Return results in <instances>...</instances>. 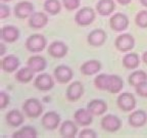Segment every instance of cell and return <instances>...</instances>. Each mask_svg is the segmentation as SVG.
<instances>
[{
	"label": "cell",
	"mask_w": 147,
	"mask_h": 138,
	"mask_svg": "<svg viewBox=\"0 0 147 138\" xmlns=\"http://www.w3.org/2000/svg\"><path fill=\"white\" fill-rule=\"evenodd\" d=\"M47 45V40L41 34H33L26 40V48L30 52H41Z\"/></svg>",
	"instance_id": "1"
},
{
	"label": "cell",
	"mask_w": 147,
	"mask_h": 138,
	"mask_svg": "<svg viewBox=\"0 0 147 138\" xmlns=\"http://www.w3.org/2000/svg\"><path fill=\"white\" fill-rule=\"evenodd\" d=\"M23 110L25 112L27 117L36 119V118H39L43 113V106L39 99L29 98L24 102Z\"/></svg>",
	"instance_id": "2"
},
{
	"label": "cell",
	"mask_w": 147,
	"mask_h": 138,
	"mask_svg": "<svg viewBox=\"0 0 147 138\" xmlns=\"http://www.w3.org/2000/svg\"><path fill=\"white\" fill-rule=\"evenodd\" d=\"M95 18H96V14L94 9L91 7H83L75 16V22L79 26L85 27V26L91 25L95 21Z\"/></svg>",
	"instance_id": "3"
},
{
	"label": "cell",
	"mask_w": 147,
	"mask_h": 138,
	"mask_svg": "<svg viewBox=\"0 0 147 138\" xmlns=\"http://www.w3.org/2000/svg\"><path fill=\"white\" fill-rule=\"evenodd\" d=\"M115 45L121 52H129L135 47V39L131 34H122L117 37Z\"/></svg>",
	"instance_id": "4"
},
{
	"label": "cell",
	"mask_w": 147,
	"mask_h": 138,
	"mask_svg": "<svg viewBox=\"0 0 147 138\" xmlns=\"http://www.w3.org/2000/svg\"><path fill=\"white\" fill-rule=\"evenodd\" d=\"M117 104L123 112H132L136 108V98L132 93L125 92L117 96Z\"/></svg>",
	"instance_id": "5"
},
{
	"label": "cell",
	"mask_w": 147,
	"mask_h": 138,
	"mask_svg": "<svg viewBox=\"0 0 147 138\" xmlns=\"http://www.w3.org/2000/svg\"><path fill=\"white\" fill-rule=\"evenodd\" d=\"M109 25L110 28L115 32L127 30L129 27V18L122 12H117L110 18Z\"/></svg>",
	"instance_id": "6"
},
{
	"label": "cell",
	"mask_w": 147,
	"mask_h": 138,
	"mask_svg": "<svg viewBox=\"0 0 147 138\" xmlns=\"http://www.w3.org/2000/svg\"><path fill=\"white\" fill-rule=\"evenodd\" d=\"M41 124L46 130H55L60 124V116L56 112H47L41 119Z\"/></svg>",
	"instance_id": "7"
},
{
	"label": "cell",
	"mask_w": 147,
	"mask_h": 138,
	"mask_svg": "<svg viewBox=\"0 0 147 138\" xmlns=\"http://www.w3.org/2000/svg\"><path fill=\"white\" fill-rule=\"evenodd\" d=\"M34 85L40 91H49L54 87V80L49 74L43 73L36 77Z\"/></svg>",
	"instance_id": "8"
},
{
	"label": "cell",
	"mask_w": 147,
	"mask_h": 138,
	"mask_svg": "<svg viewBox=\"0 0 147 138\" xmlns=\"http://www.w3.org/2000/svg\"><path fill=\"white\" fill-rule=\"evenodd\" d=\"M34 9L35 7L32 2H30V1H21L14 7V16H16V18H21V20L30 18L34 14Z\"/></svg>",
	"instance_id": "9"
},
{
	"label": "cell",
	"mask_w": 147,
	"mask_h": 138,
	"mask_svg": "<svg viewBox=\"0 0 147 138\" xmlns=\"http://www.w3.org/2000/svg\"><path fill=\"white\" fill-rule=\"evenodd\" d=\"M74 77V72L67 66L60 64L54 69V78L60 84H65L69 82Z\"/></svg>",
	"instance_id": "10"
},
{
	"label": "cell",
	"mask_w": 147,
	"mask_h": 138,
	"mask_svg": "<svg viewBox=\"0 0 147 138\" xmlns=\"http://www.w3.org/2000/svg\"><path fill=\"white\" fill-rule=\"evenodd\" d=\"M122 126V121L115 115H106L101 120V127L107 132H115Z\"/></svg>",
	"instance_id": "11"
},
{
	"label": "cell",
	"mask_w": 147,
	"mask_h": 138,
	"mask_svg": "<svg viewBox=\"0 0 147 138\" xmlns=\"http://www.w3.org/2000/svg\"><path fill=\"white\" fill-rule=\"evenodd\" d=\"M106 38H107V35H106L105 31L102 29H95L88 34L87 41L91 46L100 47L105 43Z\"/></svg>",
	"instance_id": "12"
},
{
	"label": "cell",
	"mask_w": 147,
	"mask_h": 138,
	"mask_svg": "<svg viewBox=\"0 0 147 138\" xmlns=\"http://www.w3.org/2000/svg\"><path fill=\"white\" fill-rule=\"evenodd\" d=\"M84 94V86L80 81H75L67 87V98L69 101H77Z\"/></svg>",
	"instance_id": "13"
},
{
	"label": "cell",
	"mask_w": 147,
	"mask_h": 138,
	"mask_svg": "<svg viewBox=\"0 0 147 138\" xmlns=\"http://www.w3.org/2000/svg\"><path fill=\"white\" fill-rule=\"evenodd\" d=\"M69 47L62 41H54L48 46V53L54 58H61L67 55Z\"/></svg>",
	"instance_id": "14"
},
{
	"label": "cell",
	"mask_w": 147,
	"mask_h": 138,
	"mask_svg": "<svg viewBox=\"0 0 147 138\" xmlns=\"http://www.w3.org/2000/svg\"><path fill=\"white\" fill-rule=\"evenodd\" d=\"M129 124L134 128H140L146 125L147 123V114L146 112L142 110H135L133 113L130 114L128 118Z\"/></svg>",
	"instance_id": "15"
},
{
	"label": "cell",
	"mask_w": 147,
	"mask_h": 138,
	"mask_svg": "<svg viewBox=\"0 0 147 138\" xmlns=\"http://www.w3.org/2000/svg\"><path fill=\"white\" fill-rule=\"evenodd\" d=\"M74 120L78 125L83 127H87L93 122V115L87 108H79L74 115Z\"/></svg>",
	"instance_id": "16"
},
{
	"label": "cell",
	"mask_w": 147,
	"mask_h": 138,
	"mask_svg": "<svg viewBox=\"0 0 147 138\" xmlns=\"http://www.w3.org/2000/svg\"><path fill=\"white\" fill-rule=\"evenodd\" d=\"M77 123L73 122L71 120L64 121L59 128V134L63 138H74L78 133V127Z\"/></svg>",
	"instance_id": "17"
},
{
	"label": "cell",
	"mask_w": 147,
	"mask_h": 138,
	"mask_svg": "<svg viewBox=\"0 0 147 138\" xmlns=\"http://www.w3.org/2000/svg\"><path fill=\"white\" fill-rule=\"evenodd\" d=\"M48 24V16L44 12H34L29 18V26L32 29H42Z\"/></svg>",
	"instance_id": "18"
},
{
	"label": "cell",
	"mask_w": 147,
	"mask_h": 138,
	"mask_svg": "<svg viewBox=\"0 0 147 138\" xmlns=\"http://www.w3.org/2000/svg\"><path fill=\"white\" fill-rule=\"evenodd\" d=\"M20 37V31L14 26H4L1 29V38L7 43H13Z\"/></svg>",
	"instance_id": "19"
},
{
	"label": "cell",
	"mask_w": 147,
	"mask_h": 138,
	"mask_svg": "<svg viewBox=\"0 0 147 138\" xmlns=\"http://www.w3.org/2000/svg\"><path fill=\"white\" fill-rule=\"evenodd\" d=\"M87 110L93 116H101L107 110V104L102 99H93L88 102Z\"/></svg>",
	"instance_id": "20"
},
{
	"label": "cell",
	"mask_w": 147,
	"mask_h": 138,
	"mask_svg": "<svg viewBox=\"0 0 147 138\" xmlns=\"http://www.w3.org/2000/svg\"><path fill=\"white\" fill-rule=\"evenodd\" d=\"M81 73L85 76H92L95 75L101 70V62L96 60H87L81 66Z\"/></svg>",
	"instance_id": "21"
},
{
	"label": "cell",
	"mask_w": 147,
	"mask_h": 138,
	"mask_svg": "<svg viewBox=\"0 0 147 138\" xmlns=\"http://www.w3.org/2000/svg\"><path fill=\"white\" fill-rule=\"evenodd\" d=\"M115 9V0H99L96 4V10L99 16H106L111 14Z\"/></svg>",
	"instance_id": "22"
},
{
	"label": "cell",
	"mask_w": 147,
	"mask_h": 138,
	"mask_svg": "<svg viewBox=\"0 0 147 138\" xmlns=\"http://www.w3.org/2000/svg\"><path fill=\"white\" fill-rule=\"evenodd\" d=\"M27 66L30 69H32L35 73H38V72H42L46 69L47 62L41 55H33L28 60Z\"/></svg>",
	"instance_id": "23"
},
{
	"label": "cell",
	"mask_w": 147,
	"mask_h": 138,
	"mask_svg": "<svg viewBox=\"0 0 147 138\" xmlns=\"http://www.w3.org/2000/svg\"><path fill=\"white\" fill-rule=\"evenodd\" d=\"M20 60L14 55H7L1 62V68L6 73H12L16 71L20 67Z\"/></svg>",
	"instance_id": "24"
},
{
	"label": "cell",
	"mask_w": 147,
	"mask_h": 138,
	"mask_svg": "<svg viewBox=\"0 0 147 138\" xmlns=\"http://www.w3.org/2000/svg\"><path fill=\"white\" fill-rule=\"evenodd\" d=\"M6 123L11 127H20L24 123V115L18 110H11L6 114Z\"/></svg>",
	"instance_id": "25"
},
{
	"label": "cell",
	"mask_w": 147,
	"mask_h": 138,
	"mask_svg": "<svg viewBox=\"0 0 147 138\" xmlns=\"http://www.w3.org/2000/svg\"><path fill=\"white\" fill-rule=\"evenodd\" d=\"M140 64V57L135 52L126 54L123 57V66L128 70H136Z\"/></svg>",
	"instance_id": "26"
},
{
	"label": "cell",
	"mask_w": 147,
	"mask_h": 138,
	"mask_svg": "<svg viewBox=\"0 0 147 138\" xmlns=\"http://www.w3.org/2000/svg\"><path fill=\"white\" fill-rule=\"evenodd\" d=\"M124 87V81L117 75H110L109 77V85H108L107 92L113 93V94H117L122 91Z\"/></svg>",
	"instance_id": "27"
},
{
	"label": "cell",
	"mask_w": 147,
	"mask_h": 138,
	"mask_svg": "<svg viewBox=\"0 0 147 138\" xmlns=\"http://www.w3.org/2000/svg\"><path fill=\"white\" fill-rule=\"evenodd\" d=\"M37 136L38 132L32 126H25L12 134L13 138H36Z\"/></svg>",
	"instance_id": "28"
},
{
	"label": "cell",
	"mask_w": 147,
	"mask_h": 138,
	"mask_svg": "<svg viewBox=\"0 0 147 138\" xmlns=\"http://www.w3.org/2000/svg\"><path fill=\"white\" fill-rule=\"evenodd\" d=\"M34 74L35 72L27 66L26 68H22L16 72V79L21 83H29L34 78Z\"/></svg>",
	"instance_id": "29"
},
{
	"label": "cell",
	"mask_w": 147,
	"mask_h": 138,
	"mask_svg": "<svg viewBox=\"0 0 147 138\" xmlns=\"http://www.w3.org/2000/svg\"><path fill=\"white\" fill-rule=\"evenodd\" d=\"M144 81H147V73L144 71H134L129 76V84L136 87Z\"/></svg>",
	"instance_id": "30"
},
{
	"label": "cell",
	"mask_w": 147,
	"mask_h": 138,
	"mask_svg": "<svg viewBox=\"0 0 147 138\" xmlns=\"http://www.w3.org/2000/svg\"><path fill=\"white\" fill-rule=\"evenodd\" d=\"M44 9L49 14H57L61 10V3L59 0H46L44 3Z\"/></svg>",
	"instance_id": "31"
},
{
	"label": "cell",
	"mask_w": 147,
	"mask_h": 138,
	"mask_svg": "<svg viewBox=\"0 0 147 138\" xmlns=\"http://www.w3.org/2000/svg\"><path fill=\"white\" fill-rule=\"evenodd\" d=\"M109 77L110 75L107 74H100L94 79V85L97 89L107 91L108 85H109Z\"/></svg>",
	"instance_id": "32"
},
{
	"label": "cell",
	"mask_w": 147,
	"mask_h": 138,
	"mask_svg": "<svg viewBox=\"0 0 147 138\" xmlns=\"http://www.w3.org/2000/svg\"><path fill=\"white\" fill-rule=\"evenodd\" d=\"M135 23L139 28H147V10H141L135 16Z\"/></svg>",
	"instance_id": "33"
},
{
	"label": "cell",
	"mask_w": 147,
	"mask_h": 138,
	"mask_svg": "<svg viewBox=\"0 0 147 138\" xmlns=\"http://www.w3.org/2000/svg\"><path fill=\"white\" fill-rule=\"evenodd\" d=\"M80 3L81 0H62V5L69 12L78 8L80 6Z\"/></svg>",
	"instance_id": "34"
},
{
	"label": "cell",
	"mask_w": 147,
	"mask_h": 138,
	"mask_svg": "<svg viewBox=\"0 0 147 138\" xmlns=\"http://www.w3.org/2000/svg\"><path fill=\"white\" fill-rule=\"evenodd\" d=\"M137 94L141 97H147V81H144L141 84L135 87Z\"/></svg>",
	"instance_id": "35"
},
{
	"label": "cell",
	"mask_w": 147,
	"mask_h": 138,
	"mask_svg": "<svg viewBox=\"0 0 147 138\" xmlns=\"http://www.w3.org/2000/svg\"><path fill=\"white\" fill-rule=\"evenodd\" d=\"M9 101H10V97L7 93H5L4 91L0 92V108L1 110H4L7 108V106L9 104Z\"/></svg>",
	"instance_id": "36"
},
{
	"label": "cell",
	"mask_w": 147,
	"mask_h": 138,
	"mask_svg": "<svg viewBox=\"0 0 147 138\" xmlns=\"http://www.w3.org/2000/svg\"><path fill=\"white\" fill-rule=\"evenodd\" d=\"M79 137L80 138H96L97 134L94 130H92V129H89V128H86V129H83L82 131L80 132Z\"/></svg>",
	"instance_id": "37"
},
{
	"label": "cell",
	"mask_w": 147,
	"mask_h": 138,
	"mask_svg": "<svg viewBox=\"0 0 147 138\" xmlns=\"http://www.w3.org/2000/svg\"><path fill=\"white\" fill-rule=\"evenodd\" d=\"M9 14H10V9H9V7L5 4L0 5V18H1V20H4V18H8Z\"/></svg>",
	"instance_id": "38"
},
{
	"label": "cell",
	"mask_w": 147,
	"mask_h": 138,
	"mask_svg": "<svg viewBox=\"0 0 147 138\" xmlns=\"http://www.w3.org/2000/svg\"><path fill=\"white\" fill-rule=\"evenodd\" d=\"M117 2L119 3V4H122V5H128L131 3L132 0H117Z\"/></svg>",
	"instance_id": "39"
},
{
	"label": "cell",
	"mask_w": 147,
	"mask_h": 138,
	"mask_svg": "<svg viewBox=\"0 0 147 138\" xmlns=\"http://www.w3.org/2000/svg\"><path fill=\"white\" fill-rule=\"evenodd\" d=\"M142 60L145 62V64H147V51H145V52L143 53V55H142Z\"/></svg>",
	"instance_id": "40"
},
{
	"label": "cell",
	"mask_w": 147,
	"mask_h": 138,
	"mask_svg": "<svg viewBox=\"0 0 147 138\" xmlns=\"http://www.w3.org/2000/svg\"><path fill=\"white\" fill-rule=\"evenodd\" d=\"M140 3L143 5V6L147 7V0H140Z\"/></svg>",
	"instance_id": "41"
},
{
	"label": "cell",
	"mask_w": 147,
	"mask_h": 138,
	"mask_svg": "<svg viewBox=\"0 0 147 138\" xmlns=\"http://www.w3.org/2000/svg\"><path fill=\"white\" fill-rule=\"evenodd\" d=\"M0 47L2 48V51H1V55H4V44H0Z\"/></svg>",
	"instance_id": "42"
},
{
	"label": "cell",
	"mask_w": 147,
	"mask_h": 138,
	"mask_svg": "<svg viewBox=\"0 0 147 138\" xmlns=\"http://www.w3.org/2000/svg\"><path fill=\"white\" fill-rule=\"evenodd\" d=\"M1 1H3V2H8V1H11V0H1Z\"/></svg>",
	"instance_id": "43"
}]
</instances>
